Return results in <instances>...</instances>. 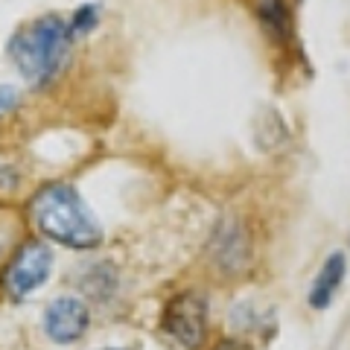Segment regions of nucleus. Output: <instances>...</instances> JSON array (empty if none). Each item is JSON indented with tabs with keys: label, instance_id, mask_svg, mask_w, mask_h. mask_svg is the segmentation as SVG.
Returning a JSON list of instances; mask_svg holds the SVG:
<instances>
[{
	"label": "nucleus",
	"instance_id": "1",
	"mask_svg": "<svg viewBox=\"0 0 350 350\" xmlns=\"http://www.w3.org/2000/svg\"><path fill=\"white\" fill-rule=\"evenodd\" d=\"M29 213L38 231L59 245L76 251L96 248L103 243V228L70 184H47L29 202Z\"/></svg>",
	"mask_w": 350,
	"mask_h": 350
},
{
	"label": "nucleus",
	"instance_id": "2",
	"mask_svg": "<svg viewBox=\"0 0 350 350\" xmlns=\"http://www.w3.org/2000/svg\"><path fill=\"white\" fill-rule=\"evenodd\" d=\"M70 44L68 21L59 15H41L9 38L6 53L27 82L50 85L68 64Z\"/></svg>",
	"mask_w": 350,
	"mask_h": 350
},
{
	"label": "nucleus",
	"instance_id": "3",
	"mask_svg": "<svg viewBox=\"0 0 350 350\" xmlns=\"http://www.w3.org/2000/svg\"><path fill=\"white\" fill-rule=\"evenodd\" d=\"M53 271V248L44 243H27L18 248V254L6 266L3 286L15 298H27L29 292L41 289Z\"/></svg>",
	"mask_w": 350,
	"mask_h": 350
},
{
	"label": "nucleus",
	"instance_id": "4",
	"mask_svg": "<svg viewBox=\"0 0 350 350\" xmlns=\"http://www.w3.org/2000/svg\"><path fill=\"white\" fill-rule=\"evenodd\" d=\"M163 330L184 350H196L207 330V298L199 292L178 295L163 312Z\"/></svg>",
	"mask_w": 350,
	"mask_h": 350
},
{
	"label": "nucleus",
	"instance_id": "5",
	"mask_svg": "<svg viewBox=\"0 0 350 350\" xmlns=\"http://www.w3.org/2000/svg\"><path fill=\"white\" fill-rule=\"evenodd\" d=\"M88 321H91L88 306L73 295H62V298L50 301V306L44 310V330L59 345L79 342L82 333L88 330Z\"/></svg>",
	"mask_w": 350,
	"mask_h": 350
},
{
	"label": "nucleus",
	"instance_id": "6",
	"mask_svg": "<svg viewBox=\"0 0 350 350\" xmlns=\"http://www.w3.org/2000/svg\"><path fill=\"white\" fill-rule=\"evenodd\" d=\"M345 278H347V257H345V251H333V254L327 257V262L321 266L312 289H310V306L312 310H327V306L333 304L336 292L342 289Z\"/></svg>",
	"mask_w": 350,
	"mask_h": 350
},
{
	"label": "nucleus",
	"instance_id": "7",
	"mask_svg": "<svg viewBox=\"0 0 350 350\" xmlns=\"http://www.w3.org/2000/svg\"><path fill=\"white\" fill-rule=\"evenodd\" d=\"M219 234H222V245H216V248L222 251V257H219V262H222V266H231L234 257H237V262L245 257L243 228H239L237 222H228L225 228H219Z\"/></svg>",
	"mask_w": 350,
	"mask_h": 350
},
{
	"label": "nucleus",
	"instance_id": "8",
	"mask_svg": "<svg viewBox=\"0 0 350 350\" xmlns=\"http://www.w3.org/2000/svg\"><path fill=\"white\" fill-rule=\"evenodd\" d=\"M260 15L266 18L269 29H275L280 38L286 36L289 15H286V6H283V0H260Z\"/></svg>",
	"mask_w": 350,
	"mask_h": 350
},
{
	"label": "nucleus",
	"instance_id": "9",
	"mask_svg": "<svg viewBox=\"0 0 350 350\" xmlns=\"http://www.w3.org/2000/svg\"><path fill=\"white\" fill-rule=\"evenodd\" d=\"M96 21H100V6H96V3H85V6H79V9H76V15H73V21L68 24L70 38L88 36V32L96 27Z\"/></svg>",
	"mask_w": 350,
	"mask_h": 350
},
{
	"label": "nucleus",
	"instance_id": "10",
	"mask_svg": "<svg viewBox=\"0 0 350 350\" xmlns=\"http://www.w3.org/2000/svg\"><path fill=\"white\" fill-rule=\"evenodd\" d=\"M18 103V91L12 85H0V114L12 111V105Z\"/></svg>",
	"mask_w": 350,
	"mask_h": 350
}]
</instances>
